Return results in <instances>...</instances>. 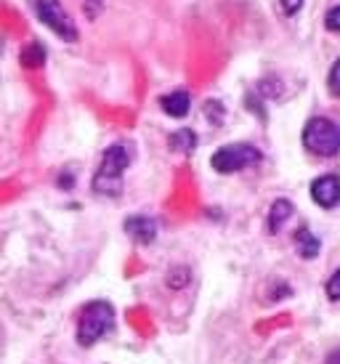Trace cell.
I'll return each instance as SVG.
<instances>
[{
    "instance_id": "1",
    "label": "cell",
    "mask_w": 340,
    "mask_h": 364,
    "mask_svg": "<svg viewBox=\"0 0 340 364\" xmlns=\"http://www.w3.org/2000/svg\"><path fill=\"white\" fill-rule=\"evenodd\" d=\"M130 165V152L125 144H112L107 152L101 154V165L93 176V192L104 197H117L122 189V173Z\"/></svg>"
},
{
    "instance_id": "2",
    "label": "cell",
    "mask_w": 340,
    "mask_h": 364,
    "mask_svg": "<svg viewBox=\"0 0 340 364\" xmlns=\"http://www.w3.org/2000/svg\"><path fill=\"white\" fill-rule=\"evenodd\" d=\"M115 330V309L107 301H90L80 309L78 316V343L83 348L93 346L101 341L104 335H110Z\"/></svg>"
},
{
    "instance_id": "3",
    "label": "cell",
    "mask_w": 340,
    "mask_h": 364,
    "mask_svg": "<svg viewBox=\"0 0 340 364\" xmlns=\"http://www.w3.org/2000/svg\"><path fill=\"white\" fill-rule=\"evenodd\" d=\"M300 141L317 157H335L340 154V125L330 117H311L303 125Z\"/></svg>"
},
{
    "instance_id": "4",
    "label": "cell",
    "mask_w": 340,
    "mask_h": 364,
    "mask_svg": "<svg viewBox=\"0 0 340 364\" xmlns=\"http://www.w3.org/2000/svg\"><path fill=\"white\" fill-rule=\"evenodd\" d=\"M263 160V154L253 146V144H226L221 146L218 152L211 157V165L216 173H237L245 171V168H253Z\"/></svg>"
},
{
    "instance_id": "5",
    "label": "cell",
    "mask_w": 340,
    "mask_h": 364,
    "mask_svg": "<svg viewBox=\"0 0 340 364\" xmlns=\"http://www.w3.org/2000/svg\"><path fill=\"white\" fill-rule=\"evenodd\" d=\"M35 14H38V19L48 30H53V35H59L61 41L67 43L78 41V27L72 24L70 14L64 11L61 0H35Z\"/></svg>"
},
{
    "instance_id": "6",
    "label": "cell",
    "mask_w": 340,
    "mask_h": 364,
    "mask_svg": "<svg viewBox=\"0 0 340 364\" xmlns=\"http://www.w3.org/2000/svg\"><path fill=\"white\" fill-rule=\"evenodd\" d=\"M311 200L324 208V210H332V208H338L340 205V178L338 176H319V178H314L311 181Z\"/></svg>"
},
{
    "instance_id": "7",
    "label": "cell",
    "mask_w": 340,
    "mask_h": 364,
    "mask_svg": "<svg viewBox=\"0 0 340 364\" xmlns=\"http://www.w3.org/2000/svg\"><path fill=\"white\" fill-rule=\"evenodd\" d=\"M125 234H128L133 242L139 245H152L157 237V223L149 215H130L125 221Z\"/></svg>"
},
{
    "instance_id": "8",
    "label": "cell",
    "mask_w": 340,
    "mask_h": 364,
    "mask_svg": "<svg viewBox=\"0 0 340 364\" xmlns=\"http://www.w3.org/2000/svg\"><path fill=\"white\" fill-rule=\"evenodd\" d=\"M160 109L168 117H186L191 109V96L186 91H173L160 96Z\"/></svg>"
},
{
    "instance_id": "9",
    "label": "cell",
    "mask_w": 340,
    "mask_h": 364,
    "mask_svg": "<svg viewBox=\"0 0 340 364\" xmlns=\"http://www.w3.org/2000/svg\"><path fill=\"white\" fill-rule=\"evenodd\" d=\"M295 250H298L300 258H317L322 250V242L317 240V234H311V229L306 226H300L298 232H295Z\"/></svg>"
},
{
    "instance_id": "10",
    "label": "cell",
    "mask_w": 340,
    "mask_h": 364,
    "mask_svg": "<svg viewBox=\"0 0 340 364\" xmlns=\"http://www.w3.org/2000/svg\"><path fill=\"white\" fill-rule=\"evenodd\" d=\"M292 215V203L290 200H277V203L271 205L269 210V234H280V229L287 223V218Z\"/></svg>"
},
{
    "instance_id": "11",
    "label": "cell",
    "mask_w": 340,
    "mask_h": 364,
    "mask_svg": "<svg viewBox=\"0 0 340 364\" xmlns=\"http://www.w3.org/2000/svg\"><path fill=\"white\" fill-rule=\"evenodd\" d=\"M168 146L173 152H181V154H189L197 149V133L189 131V128H181V131H173L168 139Z\"/></svg>"
},
{
    "instance_id": "12",
    "label": "cell",
    "mask_w": 340,
    "mask_h": 364,
    "mask_svg": "<svg viewBox=\"0 0 340 364\" xmlns=\"http://www.w3.org/2000/svg\"><path fill=\"white\" fill-rule=\"evenodd\" d=\"M43 61H46V48H43L41 43H30L21 51V64L24 67H43Z\"/></svg>"
},
{
    "instance_id": "13",
    "label": "cell",
    "mask_w": 340,
    "mask_h": 364,
    "mask_svg": "<svg viewBox=\"0 0 340 364\" xmlns=\"http://www.w3.org/2000/svg\"><path fill=\"white\" fill-rule=\"evenodd\" d=\"M189 269L186 266H176V269H170L168 274V284L173 287V290H181V287H186L189 284Z\"/></svg>"
},
{
    "instance_id": "14",
    "label": "cell",
    "mask_w": 340,
    "mask_h": 364,
    "mask_svg": "<svg viewBox=\"0 0 340 364\" xmlns=\"http://www.w3.org/2000/svg\"><path fill=\"white\" fill-rule=\"evenodd\" d=\"M205 117L213 122V125H221L223 122V117H226V109H223V104H218V102H205Z\"/></svg>"
},
{
    "instance_id": "15",
    "label": "cell",
    "mask_w": 340,
    "mask_h": 364,
    "mask_svg": "<svg viewBox=\"0 0 340 364\" xmlns=\"http://www.w3.org/2000/svg\"><path fill=\"white\" fill-rule=\"evenodd\" d=\"M260 96H269V99H280L282 96V82L277 77H266V80H260Z\"/></svg>"
},
{
    "instance_id": "16",
    "label": "cell",
    "mask_w": 340,
    "mask_h": 364,
    "mask_svg": "<svg viewBox=\"0 0 340 364\" xmlns=\"http://www.w3.org/2000/svg\"><path fill=\"white\" fill-rule=\"evenodd\" d=\"M327 88H330V93L335 99H340V56L332 61L330 75H327Z\"/></svg>"
},
{
    "instance_id": "17",
    "label": "cell",
    "mask_w": 340,
    "mask_h": 364,
    "mask_svg": "<svg viewBox=\"0 0 340 364\" xmlns=\"http://www.w3.org/2000/svg\"><path fill=\"white\" fill-rule=\"evenodd\" d=\"M324 293H327V298H330L332 304L340 301V269L330 274V279H327V284H324Z\"/></svg>"
},
{
    "instance_id": "18",
    "label": "cell",
    "mask_w": 340,
    "mask_h": 364,
    "mask_svg": "<svg viewBox=\"0 0 340 364\" xmlns=\"http://www.w3.org/2000/svg\"><path fill=\"white\" fill-rule=\"evenodd\" d=\"M324 27L330 32H340V6L327 11V16H324Z\"/></svg>"
},
{
    "instance_id": "19",
    "label": "cell",
    "mask_w": 340,
    "mask_h": 364,
    "mask_svg": "<svg viewBox=\"0 0 340 364\" xmlns=\"http://www.w3.org/2000/svg\"><path fill=\"white\" fill-rule=\"evenodd\" d=\"M280 6L285 16H295V14L303 9V0H280Z\"/></svg>"
},
{
    "instance_id": "20",
    "label": "cell",
    "mask_w": 340,
    "mask_h": 364,
    "mask_svg": "<svg viewBox=\"0 0 340 364\" xmlns=\"http://www.w3.org/2000/svg\"><path fill=\"white\" fill-rule=\"evenodd\" d=\"M324 364H340V348H335L330 356H327V362Z\"/></svg>"
},
{
    "instance_id": "21",
    "label": "cell",
    "mask_w": 340,
    "mask_h": 364,
    "mask_svg": "<svg viewBox=\"0 0 340 364\" xmlns=\"http://www.w3.org/2000/svg\"><path fill=\"white\" fill-rule=\"evenodd\" d=\"M61 186H64V189H67V186H70V183H72V178H70V173H64V176H61Z\"/></svg>"
}]
</instances>
